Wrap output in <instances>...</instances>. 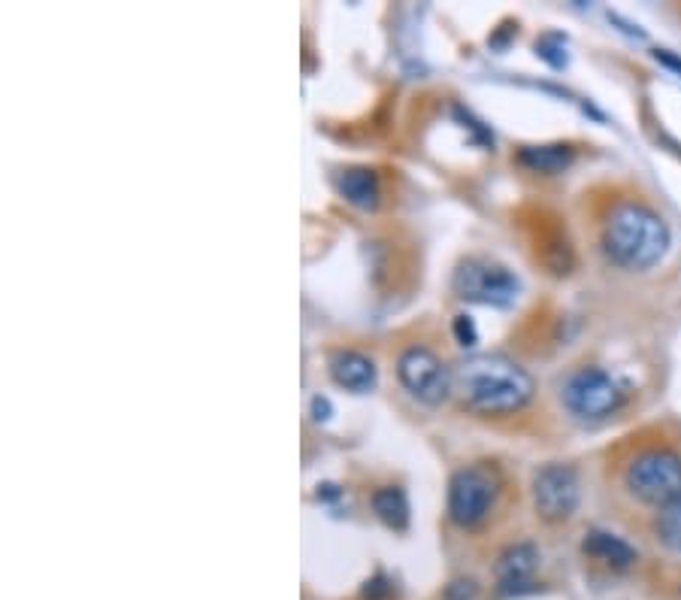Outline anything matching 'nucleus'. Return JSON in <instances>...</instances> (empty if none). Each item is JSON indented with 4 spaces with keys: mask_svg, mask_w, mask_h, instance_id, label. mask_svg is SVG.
Wrapping results in <instances>:
<instances>
[{
    "mask_svg": "<svg viewBox=\"0 0 681 600\" xmlns=\"http://www.w3.org/2000/svg\"><path fill=\"white\" fill-rule=\"evenodd\" d=\"M539 567V549L533 543H515L497 558V585L503 594H518L524 585H530L533 573Z\"/></svg>",
    "mask_w": 681,
    "mask_h": 600,
    "instance_id": "10",
    "label": "nucleus"
},
{
    "mask_svg": "<svg viewBox=\"0 0 681 600\" xmlns=\"http://www.w3.org/2000/svg\"><path fill=\"white\" fill-rule=\"evenodd\" d=\"M454 337H458L461 346H476L479 334H476V325H473L470 316H464V313L454 316Z\"/></svg>",
    "mask_w": 681,
    "mask_h": 600,
    "instance_id": "17",
    "label": "nucleus"
},
{
    "mask_svg": "<svg viewBox=\"0 0 681 600\" xmlns=\"http://www.w3.org/2000/svg\"><path fill=\"white\" fill-rule=\"evenodd\" d=\"M476 594H479V585L473 579H454L445 588V600H476Z\"/></svg>",
    "mask_w": 681,
    "mask_h": 600,
    "instance_id": "16",
    "label": "nucleus"
},
{
    "mask_svg": "<svg viewBox=\"0 0 681 600\" xmlns=\"http://www.w3.org/2000/svg\"><path fill=\"white\" fill-rule=\"evenodd\" d=\"M582 549H585V555H591V558H597L609 567H618V570H624L636 561V549L630 543H624L621 537L609 534V531H588Z\"/></svg>",
    "mask_w": 681,
    "mask_h": 600,
    "instance_id": "12",
    "label": "nucleus"
},
{
    "mask_svg": "<svg viewBox=\"0 0 681 600\" xmlns=\"http://www.w3.org/2000/svg\"><path fill=\"white\" fill-rule=\"evenodd\" d=\"M582 500L579 473L570 464H545L533 476V504L545 522H566Z\"/></svg>",
    "mask_w": 681,
    "mask_h": 600,
    "instance_id": "8",
    "label": "nucleus"
},
{
    "mask_svg": "<svg viewBox=\"0 0 681 600\" xmlns=\"http://www.w3.org/2000/svg\"><path fill=\"white\" fill-rule=\"evenodd\" d=\"M672 234L663 216H657L645 204L624 200L603 225V249L624 270H651L669 252Z\"/></svg>",
    "mask_w": 681,
    "mask_h": 600,
    "instance_id": "2",
    "label": "nucleus"
},
{
    "mask_svg": "<svg viewBox=\"0 0 681 600\" xmlns=\"http://www.w3.org/2000/svg\"><path fill=\"white\" fill-rule=\"evenodd\" d=\"M330 413H333V407H330V400H327V397H315V400H312V419H315V422H327Z\"/></svg>",
    "mask_w": 681,
    "mask_h": 600,
    "instance_id": "18",
    "label": "nucleus"
},
{
    "mask_svg": "<svg viewBox=\"0 0 681 600\" xmlns=\"http://www.w3.org/2000/svg\"><path fill=\"white\" fill-rule=\"evenodd\" d=\"M373 510L391 531L409 528V497L397 485H385L373 494Z\"/></svg>",
    "mask_w": 681,
    "mask_h": 600,
    "instance_id": "14",
    "label": "nucleus"
},
{
    "mask_svg": "<svg viewBox=\"0 0 681 600\" xmlns=\"http://www.w3.org/2000/svg\"><path fill=\"white\" fill-rule=\"evenodd\" d=\"M330 376L339 388H346L352 394H370L379 382V370L373 358L352 349H339L330 355Z\"/></svg>",
    "mask_w": 681,
    "mask_h": 600,
    "instance_id": "9",
    "label": "nucleus"
},
{
    "mask_svg": "<svg viewBox=\"0 0 681 600\" xmlns=\"http://www.w3.org/2000/svg\"><path fill=\"white\" fill-rule=\"evenodd\" d=\"M400 385L427 407H436L454 391V370L427 346H412L397 361Z\"/></svg>",
    "mask_w": 681,
    "mask_h": 600,
    "instance_id": "7",
    "label": "nucleus"
},
{
    "mask_svg": "<svg viewBox=\"0 0 681 600\" xmlns=\"http://www.w3.org/2000/svg\"><path fill=\"white\" fill-rule=\"evenodd\" d=\"M500 494V473L491 464L461 467L448 482V519L461 528H476L488 519Z\"/></svg>",
    "mask_w": 681,
    "mask_h": 600,
    "instance_id": "4",
    "label": "nucleus"
},
{
    "mask_svg": "<svg viewBox=\"0 0 681 600\" xmlns=\"http://www.w3.org/2000/svg\"><path fill=\"white\" fill-rule=\"evenodd\" d=\"M454 394L473 413L509 416L530 404L536 382L506 355H470L454 367Z\"/></svg>",
    "mask_w": 681,
    "mask_h": 600,
    "instance_id": "1",
    "label": "nucleus"
},
{
    "mask_svg": "<svg viewBox=\"0 0 681 600\" xmlns=\"http://www.w3.org/2000/svg\"><path fill=\"white\" fill-rule=\"evenodd\" d=\"M654 534H657V540L669 552H678L681 555V497L669 500L666 507L657 510V516H654Z\"/></svg>",
    "mask_w": 681,
    "mask_h": 600,
    "instance_id": "15",
    "label": "nucleus"
},
{
    "mask_svg": "<svg viewBox=\"0 0 681 600\" xmlns=\"http://www.w3.org/2000/svg\"><path fill=\"white\" fill-rule=\"evenodd\" d=\"M560 400L576 419L600 422L624 407V388L603 367H579L576 373L566 376Z\"/></svg>",
    "mask_w": 681,
    "mask_h": 600,
    "instance_id": "5",
    "label": "nucleus"
},
{
    "mask_svg": "<svg viewBox=\"0 0 681 600\" xmlns=\"http://www.w3.org/2000/svg\"><path fill=\"white\" fill-rule=\"evenodd\" d=\"M576 152L573 146H566V143H548V146H524L518 152V164H524L527 170L533 173H563L566 167L573 164Z\"/></svg>",
    "mask_w": 681,
    "mask_h": 600,
    "instance_id": "13",
    "label": "nucleus"
},
{
    "mask_svg": "<svg viewBox=\"0 0 681 600\" xmlns=\"http://www.w3.org/2000/svg\"><path fill=\"white\" fill-rule=\"evenodd\" d=\"M627 491L648 507H666L681 497V455L672 449H645L624 470Z\"/></svg>",
    "mask_w": 681,
    "mask_h": 600,
    "instance_id": "3",
    "label": "nucleus"
},
{
    "mask_svg": "<svg viewBox=\"0 0 681 600\" xmlns=\"http://www.w3.org/2000/svg\"><path fill=\"white\" fill-rule=\"evenodd\" d=\"M336 185H339V194H343L358 210H373L379 204V179L370 167L343 170L336 179Z\"/></svg>",
    "mask_w": 681,
    "mask_h": 600,
    "instance_id": "11",
    "label": "nucleus"
},
{
    "mask_svg": "<svg viewBox=\"0 0 681 600\" xmlns=\"http://www.w3.org/2000/svg\"><path fill=\"white\" fill-rule=\"evenodd\" d=\"M451 291L470 304L485 307H512L518 300L521 282L512 270L488 258H467L451 276Z\"/></svg>",
    "mask_w": 681,
    "mask_h": 600,
    "instance_id": "6",
    "label": "nucleus"
}]
</instances>
